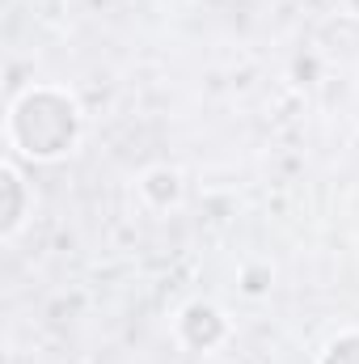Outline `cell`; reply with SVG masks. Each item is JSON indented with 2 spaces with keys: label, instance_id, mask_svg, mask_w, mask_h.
I'll list each match as a JSON object with an SVG mask.
<instances>
[{
  "label": "cell",
  "instance_id": "cell-1",
  "mask_svg": "<svg viewBox=\"0 0 359 364\" xmlns=\"http://www.w3.org/2000/svg\"><path fill=\"white\" fill-rule=\"evenodd\" d=\"M321 364H359V335H343V339H334L326 352H321Z\"/></svg>",
  "mask_w": 359,
  "mask_h": 364
}]
</instances>
